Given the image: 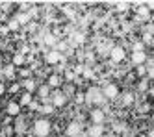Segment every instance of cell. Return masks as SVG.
<instances>
[{
    "label": "cell",
    "instance_id": "obj_36",
    "mask_svg": "<svg viewBox=\"0 0 154 137\" xmlns=\"http://www.w3.org/2000/svg\"><path fill=\"white\" fill-rule=\"evenodd\" d=\"M4 93H6V85L0 84V95H4Z\"/></svg>",
    "mask_w": 154,
    "mask_h": 137
},
{
    "label": "cell",
    "instance_id": "obj_7",
    "mask_svg": "<svg viewBox=\"0 0 154 137\" xmlns=\"http://www.w3.org/2000/svg\"><path fill=\"white\" fill-rule=\"evenodd\" d=\"M145 61H147V54L145 52H132V63L136 67L145 65Z\"/></svg>",
    "mask_w": 154,
    "mask_h": 137
},
{
    "label": "cell",
    "instance_id": "obj_38",
    "mask_svg": "<svg viewBox=\"0 0 154 137\" xmlns=\"http://www.w3.org/2000/svg\"><path fill=\"white\" fill-rule=\"evenodd\" d=\"M149 135H150V137H154V128H152V130L149 132Z\"/></svg>",
    "mask_w": 154,
    "mask_h": 137
},
{
    "label": "cell",
    "instance_id": "obj_14",
    "mask_svg": "<svg viewBox=\"0 0 154 137\" xmlns=\"http://www.w3.org/2000/svg\"><path fill=\"white\" fill-rule=\"evenodd\" d=\"M61 84V78L58 76V74H52L50 78H48V87H58Z\"/></svg>",
    "mask_w": 154,
    "mask_h": 137
},
{
    "label": "cell",
    "instance_id": "obj_2",
    "mask_svg": "<svg viewBox=\"0 0 154 137\" xmlns=\"http://www.w3.org/2000/svg\"><path fill=\"white\" fill-rule=\"evenodd\" d=\"M50 122L47 120V119H39V120H35L34 122V135L35 137H48V133H50Z\"/></svg>",
    "mask_w": 154,
    "mask_h": 137
},
{
    "label": "cell",
    "instance_id": "obj_11",
    "mask_svg": "<svg viewBox=\"0 0 154 137\" xmlns=\"http://www.w3.org/2000/svg\"><path fill=\"white\" fill-rule=\"evenodd\" d=\"M102 135V124H93L87 130V137H100Z\"/></svg>",
    "mask_w": 154,
    "mask_h": 137
},
{
    "label": "cell",
    "instance_id": "obj_26",
    "mask_svg": "<svg viewBox=\"0 0 154 137\" xmlns=\"http://www.w3.org/2000/svg\"><path fill=\"white\" fill-rule=\"evenodd\" d=\"M74 100H76V104H84V102H85V95L84 93H76Z\"/></svg>",
    "mask_w": 154,
    "mask_h": 137
},
{
    "label": "cell",
    "instance_id": "obj_17",
    "mask_svg": "<svg viewBox=\"0 0 154 137\" xmlns=\"http://www.w3.org/2000/svg\"><path fill=\"white\" fill-rule=\"evenodd\" d=\"M15 20L19 22V24H26V22L30 20V15H26V13H19V15L15 17Z\"/></svg>",
    "mask_w": 154,
    "mask_h": 137
},
{
    "label": "cell",
    "instance_id": "obj_34",
    "mask_svg": "<svg viewBox=\"0 0 154 137\" xmlns=\"http://www.w3.org/2000/svg\"><path fill=\"white\" fill-rule=\"evenodd\" d=\"M30 109H39V104H37V102H32V104H30Z\"/></svg>",
    "mask_w": 154,
    "mask_h": 137
},
{
    "label": "cell",
    "instance_id": "obj_19",
    "mask_svg": "<svg viewBox=\"0 0 154 137\" xmlns=\"http://www.w3.org/2000/svg\"><path fill=\"white\" fill-rule=\"evenodd\" d=\"M24 87H26V91H28V93H32V91H35V82H34V80H26V82H24Z\"/></svg>",
    "mask_w": 154,
    "mask_h": 137
},
{
    "label": "cell",
    "instance_id": "obj_15",
    "mask_svg": "<svg viewBox=\"0 0 154 137\" xmlns=\"http://www.w3.org/2000/svg\"><path fill=\"white\" fill-rule=\"evenodd\" d=\"M71 39H72V41H71L72 44H84V41H85V39H84V33H72Z\"/></svg>",
    "mask_w": 154,
    "mask_h": 137
},
{
    "label": "cell",
    "instance_id": "obj_8",
    "mask_svg": "<svg viewBox=\"0 0 154 137\" xmlns=\"http://www.w3.org/2000/svg\"><path fill=\"white\" fill-rule=\"evenodd\" d=\"M104 111L102 109H93L91 111V120H93V124H102L104 122Z\"/></svg>",
    "mask_w": 154,
    "mask_h": 137
},
{
    "label": "cell",
    "instance_id": "obj_16",
    "mask_svg": "<svg viewBox=\"0 0 154 137\" xmlns=\"http://www.w3.org/2000/svg\"><path fill=\"white\" fill-rule=\"evenodd\" d=\"M19 104H20V106H30V104H32V95H30V93H24Z\"/></svg>",
    "mask_w": 154,
    "mask_h": 137
},
{
    "label": "cell",
    "instance_id": "obj_37",
    "mask_svg": "<svg viewBox=\"0 0 154 137\" xmlns=\"http://www.w3.org/2000/svg\"><path fill=\"white\" fill-rule=\"evenodd\" d=\"M149 95H152V96H154V87H149Z\"/></svg>",
    "mask_w": 154,
    "mask_h": 137
},
{
    "label": "cell",
    "instance_id": "obj_13",
    "mask_svg": "<svg viewBox=\"0 0 154 137\" xmlns=\"http://www.w3.org/2000/svg\"><path fill=\"white\" fill-rule=\"evenodd\" d=\"M132 102H134V95L132 93H125L123 96H121V104L123 106H130Z\"/></svg>",
    "mask_w": 154,
    "mask_h": 137
},
{
    "label": "cell",
    "instance_id": "obj_22",
    "mask_svg": "<svg viewBox=\"0 0 154 137\" xmlns=\"http://www.w3.org/2000/svg\"><path fill=\"white\" fill-rule=\"evenodd\" d=\"M23 63H24V56L20 54V52L15 54V56H13V65H23Z\"/></svg>",
    "mask_w": 154,
    "mask_h": 137
},
{
    "label": "cell",
    "instance_id": "obj_25",
    "mask_svg": "<svg viewBox=\"0 0 154 137\" xmlns=\"http://www.w3.org/2000/svg\"><path fill=\"white\" fill-rule=\"evenodd\" d=\"M15 130H17L19 133H23V132H24V122H23V119H17V124H15Z\"/></svg>",
    "mask_w": 154,
    "mask_h": 137
},
{
    "label": "cell",
    "instance_id": "obj_23",
    "mask_svg": "<svg viewBox=\"0 0 154 137\" xmlns=\"http://www.w3.org/2000/svg\"><path fill=\"white\" fill-rule=\"evenodd\" d=\"M45 41H47V44H50V47H56L58 44V41H56V37L52 35V33H48V35L45 37Z\"/></svg>",
    "mask_w": 154,
    "mask_h": 137
},
{
    "label": "cell",
    "instance_id": "obj_4",
    "mask_svg": "<svg viewBox=\"0 0 154 137\" xmlns=\"http://www.w3.org/2000/svg\"><path fill=\"white\" fill-rule=\"evenodd\" d=\"M102 95H104V98L113 100V98H117V96H119V89H117V85H115V84H108V85L102 89Z\"/></svg>",
    "mask_w": 154,
    "mask_h": 137
},
{
    "label": "cell",
    "instance_id": "obj_18",
    "mask_svg": "<svg viewBox=\"0 0 154 137\" xmlns=\"http://www.w3.org/2000/svg\"><path fill=\"white\" fill-rule=\"evenodd\" d=\"M4 76H6V78H13V76H15V67H13V65H8V67L4 68Z\"/></svg>",
    "mask_w": 154,
    "mask_h": 137
},
{
    "label": "cell",
    "instance_id": "obj_29",
    "mask_svg": "<svg viewBox=\"0 0 154 137\" xmlns=\"http://www.w3.org/2000/svg\"><path fill=\"white\" fill-rule=\"evenodd\" d=\"M19 26H20V24H19V22H17V20L13 19V20H9V26H8V30H13V32H15V30H17Z\"/></svg>",
    "mask_w": 154,
    "mask_h": 137
},
{
    "label": "cell",
    "instance_id": "obj_24",
    "mask_svg": "<svg viewBox=\"0 0 154 137\" xmlns=\"http://www.w3.org/2000/svg\"><path fill=\"white\" fill-rule=\"evenodd\" d=\"M82 76H84V78H87V80H89V78H93V68L85 65V68H84V72H82Z\"/></svg>",
    "mask_w": 154,
    "mask_h": 137
},
{
    "label": "cell",
    "instance_id": "obj_21",
    "mask_svg": "<svg viewBox=\"0 0 154 137\" xmlns=\"http://www.w3.org/2000/svg\"><path fill=\"white\" fill-rule=\"evenodd\" d=\"M39 111L43 113V115H50V113L54 111V106H52V104H48V106L45 104V106H43V108H39Z\"/></svg>",
    "mask_w": 154,
    "mask_h": 137
},
{
    "label": "cell",
    "instance_id": "obj_31",
    "mask_svg": "<svg viewBox=\"0 0 154 137\" xmlns=\"http://www.w3.org/2000/svg\"><path fill=\"white\" fill-rule=\"evenodd\" d=\"M84 68H85V65H82V63H80V65H76V67H74V74H76V76L82 74V72H84Z\"/></svg>",
    "mask_w": 154,
    "mask_h": 137
},
{
    "label": "cell",
    "instance_id": "obj_35",
    "mask_svg": "<svg viewBox=\"0 0 154 137\" xmlns=\"http://www.w3.org/2000/svg\"><path fill=\"white\" fill-rule=\"evenodd\" d=\"M19 87H20V85H19V84H15V85H13L11 89H9V91H11V93H17V91H19Z\"/></svg>",
    "mask_w": 154,
    "mask_h": 137
},
{
    "label": "cell",
    "instance_id": "obj_33",
    "mask_svg": "<svg viewBox=\"0 0 154 137\" xmlns=\"http://www.w3.org/2000/svg\"><path fill=\"white\" fill-rule=\"evenodd\" d=\"M117 8H119V11H126L128 4H117Z\"/></svg>",
    "mask_w": 154,
    "mask_h": 137
},
{
    "label": "cell",
    "instance_id": "obj_10",
    "mask_svg": "<svg viewBox=\"0 0 154 137\" xmlns=\"http://www.w3.org/2000/svg\"><path fill=\"white\" fill-rule=\"evenodd\" d=\"M19 111H20V104H19V102H9V104H8V115L9 117H17Z\"/></svg>",
    "mask_w": 154,
    "mask_h": 137
},
{
    "label": "cell",
    "instance_id": "obj_6",
    "mask_svg": "<svg viewBox=\"0 0 154 137\" xmlns=\"http://www.w3.org/2000/svg\"><path fill=\"white\" fill-rule=\"evenodd\" d=\"M63 58H61V54L58 52V50H50V52H47V56H45V61L47 63H50V65H56V63H60Z\"/></svg>",
    "mask_w": 154,
    "mask_h": 137
},
{
    "label": "cell",
    "instance_id": "obj_30",
    "mask_svg": "<svg viewBox=\"0 0 154 137\" xmlns=\"http://www.w3.org/2000/svg\"><path fill=\"white\" fill-rule=\"evenodd\" d=\"M143 48H145V44H143L141 41L139 43H134V52H143Z\"/></svg>",
    "mask_w": 154,
    "mask_h": 137
},
{
    "label": "cell",
    "instance_id": "obj_32",
    "mask_svg": "<svg viewBox=\"0 0 154 137\" xmlns=\"http://www.w3.org/2000/svg\"><path fill=\"white\" fill-rule=\"evenodd\" d=\"M65 76H67V80H74V72H71V71H67V72H65Z\"/></svg>",
    "mask_w": 154,
    "mask_h": 137
},
{
    "label": "cell",
    "instance_id": "obj_12",
    "mask_svg": "<svg viewBox=\"0 0 154 137\" xmlns=\"http://www.w3.org/2000/svg\"><path fill=\"white\" fill-rule=\"evenodd\" d=\"M136 11H137V15H139L141 19H149V17H150V9H149L147 6H139Z\"/></svg>",
    "mask_w": 154,
    "mask_h": 137
},
{
    "label": "cell",
    "instance_id": "obj_5",
    "mask_svg": "<svg viewBox=\"0 0 154 137\" xmlns=\"http://www.w3.org/2000/svg\"><path fill=\"white\" fill-rule=\"evenodd\" d=\"M109 58H112L113 63H121L125 59V48H121V47H113L112 52H109Z\"/></svg>",
    "mask_w": 154,
    "mask_h": 137
},
{
    "label": "cell",
    "instance_id": "obj_1",
    "mask_svg": "<svg viewBox=\"0 0 154 137\" xmlns=\"http://www.w3.org/2000/svg\"><path fill=\"white\" fill-rule=\"evenodd\" d=\"M85 102H87V104H104L106 98L102 95V89L100 87H91L85 93Z\"/></svg>",
    "mask_w": 154,
    "mask_h": 137
},
{
    "label": "cell",
    "instance_id": "obj_28",
    "mask_svg": "<svg viewBox=\"0 0 154 137\" xmlns=\"http://www.w3.org/2000/svg\"><path fill=\"white\" fill-rule=\"evenodd\" d=\"M136 71H137L139 76H145V74H147V67H145V65H139V67H136Z\"/></svg>",
    "mask_w": 154,
    "mask_h": 137
},
{
    "label": "cell",
    "instance_id": "obj_3",
    "mask_svg": "<svg viewBox=\"0 0 154 137\" xmlns=\"http://www.w3.org/2000/svg\"><path fill=\"white\" fill-rule=\"evenodd\" d=\"M65 102H67V95L61 93V91H54V93L50 95V104L54 108H61Z\"/></svg>",
    "mask_w": 154,
    "mask_h": 137
},
{
    "label": "cell",
    "instance_id": "obj_27",
    "mask_svg": "<svg viewBox=\"0 0 154 137\" xmlns=\"http://www.w3.org/2000/svg\"><path fill=\"white\" fill-rule=\"evenodd\" d=\"M137 89H139V91H149V85H147V80H145V78H143L141 82L137 84Z\"/></svg>",
    "mask_w": 154,
    "mask_h": 137
},
{
    "label": "cell",
    "instance_id": "obj_9",
    "mask_svg": "<svg viewBox=\"0 0 154 137\" xmlns=\"http://www.w3.org/2000/svg\"><path fill=\"white\" fill-rule=\"evenodd\" d=\"M78 133H82V124H80V122H72V124H69V128H67V135L76 137Z\"/></svg>",
    "mask_w": 154,
    "mask_h": 137
},
{
    "label": "cell",
    "instance_id": "obj_20",
    "mask_svg": "<svg viewBox=\"0 0 154 137\" xmlns=\"http://www.w3.org/2000/svg\"><path fill=\"white\" fill-rule=\"evenodd\" d=\"M143 44H150V47H154V35L145 33V35H143Z\"/></svg>",
    "mask_w": 154,
    "mask_h": 137
}]
</instances>
